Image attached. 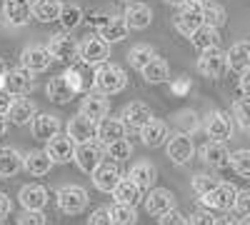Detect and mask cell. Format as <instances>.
Returning a JSON list of instances; mask_svg holds the SVG:
<instances>
[{"label":"cell","instance_id":"obj_1","mask_svg":"<svg viewBox=\"0 0 250 225\" xmlns=\"http://www.w3.org/2000/svg\"><path fill=\"white\" fill-rule=\"evenodd\" d=\"M93 85L98 93L103 95H115L120 93L125 85H128V78H125V70L120 65H113V63H105L100 65L93 75Z\"/></svg>","mask_w":250,"mask_h":225},{"label":"cell","instance_id":"obj_2","mask_svg":"<svg viewBox=\"0 0 250 225\" xmlns=\"http://www.w3.org/2000/svg\"><path fill=\"white\" fill-rule=\"evenodd\" d=\"M200 25H205V15H203V0H185L183 5H178L175 15V28L180 35L190 38Z\"/></svg>","mask_w":250,"mask_h":225},{"label":"cell","instance_id":"obj_3","mask_svg":"<svg viewBox=\"0 0 250 225\" xmlns=\"http://www.w3.org/2000/svg\"><path fill=\"white\" fill-rule=\"evenodd\" d=\"M78 90H80V75H78L75 70H70V73H65V75L53 78L50 83H48V88H45L48 98L53 100V103H58V105L70 103Z\"/></svg>","mask_w":250,"mask_h":225},{"label":"cell","instance_id":"obj_4","mask_svg":"<svg viewBox=\"0 0 250 225\" xmlns=\"http://www.w3.org/2000/svg\"><path fill=\"white\" fill-rule=\"evenodd\" d=\"M108 150H105V143L100 140H90V143H83V145L75 148V165L83 173H93L103 160H105Z\"/></svg>","mask_w":250,"mask_h":225},{"label":"cell","instance_id":"obj_5","mask_svg":"<svg viewBox=\"0 0 250 225\" xmlns=\"http://www.w3.org/2000/svg\"><path fill=\"white\" fill-rule=\"evenodd\" d=\"M198 70H200V75L210 78V80L223 78V73L228 70V53H223L218 45L203 50L198 58Z\"/></svg>","mask_w":250,"mask_h":225},{"label":"cell","instance_id":"obj_6","mask_svg":"<svg viewBox=\"0 0 250 225\" xmlns=\"http://www.w3.org/2000/svg\"><path fill=\"white\" fill-rule=\"evenodd\" d=\"M88 205V193L80 185H65L58 190V208L65 215H78Z\"/></svg>","mask_w":250,"mask_h":225},{"label":"cell","instance_id":"obj_7","mask_svg":"<svg viewBox=\"0 0 250 225\" xmlns=\"http://www.w3.org/2000/svg\"><path fill=\"white\" fill-rule=\"evenodd\" d=\"M235 198H238V188L233 183H218V188H213L200 200H203V205L210 208V210H230L235 205Z\"/></svg>","mask_w":250,"mask_h":225},{"label":"cell","instance_id":"obj_8","mask_svg":"<svg viewBox=\"0 0 250 225\" xmlns=\"http://www.w3.org/2000/svg\"><path fill=\"white\" fill-rule=\"evenodd\" d=\"M68 135L73 138L75 145H83V143H90L98 138V120L88 118L85 113H78L70 118L68 123Z\"/></svg>","mask_w":250,"mask_h":225},{"label":"cell","instance_id":"obj_9","mask_svg":"<svg viewBox=\"0 0 250 225\" xmlns=\"http://www.w3.org/2000/svg\"><path fill=\"white\" fill-rule=\"evenodd\" d=\"M165 150H168V158H170V163H175V165H188V163L193 160V155H195L193 138L185 135V133L170 135L168 148H165Z\"/></svg>","mask_w":250,"mask_h":225},{"label":"cell","instance_id":"obj_10","mask_svg":"<svg viewBox=\"0 0 250 225\" xmlns=\"http://www.w3.org/2000/svg\"><path fill=\"white\" fill-rule=\"evenodd\" d=\"M110 55V43L105 38H85L80 43V60L85 65H100Z\"/></svg>","mask_w":250,"mask_h":225},{"label":"cell","instance_id":"obj_11","mask_svg":"<svg viewBox=\"0 0 250 225\" xmlns=\"http://www.w3.org/2000/svg\"><path fill=\"white\" fill-rule=\"evenodd\" d=\"M48 50L55 60H60V63H73L75 58H80V45L65 33L53 35V40L48 43Z\"/></svg>","mask_w":250,"mask_h":225},{"label":"cell","instance_id":"obj_12","mask_svg":"<svg viewBox=\"0 0 250 225\" xmlns=\"http://www.w3.org/2000/svg\"><path fill=\"white\" fill-rule=\"evenodd\" d=\"M175 208V195L168 190V188H150L148 190V198H145V210L150 215L160 218L165 213H170Z\"/></svg>","mask_w":250,"mask_h":225},{"label":"cell","instance_id":"obj_13","mask_svg":"<svg viewBox=\"0 0 250 225\" xmlns=\"http://www.w3.org/2000/svg\"><path fill=\"white\" fill-rule=\"evenodd\" d=\"M205 133L210 140H228L233 138V118L228 115L225 110H215L208 115V123H205Z\"/></svg>","mask_w":250,"mask_h":225},{"label":"cell","instance_id":"obj_14","mask_svg":"<svg viewBox=\"0 0 250 225\" xmlns=\"http://www.w3.org/2000/svg\"><path fill=\"white\" fill-rule=\"evenodd\" d=\"M50 60H55V58L50 55L48 48L30 45V48L23 50V55H20V65H23L25 70H30V73H43V70L50 68Z\"/></svg>","mask_w":250,"mask_h":225},{"label":"cell","instance_id":"obj_15","mask_svg":"<svg viewBox=\"0 0 250 225\" xmlns=\"http://www.w3.org/2000/svg\"><path fill=\"white\" fill-rule=\"evenodd\" d=\"M93 183H95V188L100 193H113L115 185L120 183V170L115 165V160H103L100 165L93 170Z\"/></svg>","mask_w":250,"mask_h":225},{"label":"cell","instance_id":"obj_16","mask_svg":"<svg viewBox=\"0 0 250 225\" xmlns=\"http://www.w3.org/2000/svg\"><path fill=\"white\" fill-rule=\"evenodd\" d=\"M45 150H48V155L55 160V163H68V160H75V143H73V138L65 133V135H55V138H50L48 143H45Z\"/></svg>","mask_w":250,"mask_h":225},{"label":"cell","instance_id":"obj_17","mask_svg":"<svg viewBox=\"0 0 250 225\" xmlns=\"http://www.w3.org/2000/svg\"><path fill=\"white\" fill-rule=\"evenodd\" d=\"M120 118H123V123H125L128 130H140V128H145L153 120V113H150V108L145 103H128L123 108Z\"/></svg>","mask_w":250,"mask_h":225},{"label":"cell","instance_id":"obj_18","mask_svg":"<svg viewBox=\"0 0 250 225\" xmlns=\"http://www.w3.org/2000/svg\"><path fill=\"white\" fill-rule=\"evenodd\" d=\"M30 133H33L35 140H45L48 143L50 138H55L60 133V123L50 113H38L33 118V123H30Z\"/></svg>","mask_w":250,"mask_h":225},{"label":"cell","instance_id":"obj_19","mask_svg":"<svg viewBox=\"0 0 250 225\" xmlns=\"http://www.w3.org/2000/svg\"><path fill=\"white\" fill-rule=\"evenodd\" d=\"M128 30H130V25H128V20H125V15H113V13L108 15L105 23L98 28L100 38H105L108 43H120V40H125L128 38Z\"/></svg>","mask_w":250,"mask_h":225},{"label":"cell","instance_id":"obj_20","mask_svg":"<svg viewBox=\"0 0 250 225\" xmlns=\"http://www.w3.org/2000/svg\"><path fill=\"white\" fill-rule=\"evenodd\" d=\"M3 13L10 25H25L33 18V3L30 0H5Z\"/></svg>","mask_w":250,"mask_h":225},{"label":"cell","instance_id":"obj_21","mask_svg":"<svg viewBox=\"0 0 250 225\" xmlns=\"http://www.w3.org/2000/svg\"><path fill=\"white\" fill-rule=\"evenodd\" d=\"M3 88L10 90L13 95H25V93H30V90H33V73L25 70L23 65L15 68V70H8Z\"/></svg>","mask_w":250,"mask_h":225},{"label":"cell","instance_id":"obj_22","mask_svg":"<svg viewBox=\"0 0 250 225\" xmlns=\"http://www.w3.org/2000/svg\"><path fill=\"white\" fill-rule=\"evenodd\" d=\"M203 160L210 168H228L230 165V150L225 148L223 140H210L203 145Z\"/></svg>","mask_w":250,"mask_h":225},{"label":"cell","instance_id":"obj_23","mask_svg":"<svg viewBox=\"0 0 250 225\" xmlns=\"http://www.w3.org/2000/svg\"><path fill=\"white\" fill-rule=\"evenodd\" d=\"M125 20H128V25L133 30H145L150 25V20H153V10L150 5H145V3H138V0H133V3H128V8H125Z\"/></svg>","mask_w":250,"mask_h":225},{"label":"cell","instance_id":"obj_24","mask_svg":"<svg viewBox=\"0 0 250 225\" xmlns=\"http://www.w3.org/2000/svg\"><path fill=\"white\" fill-rule=\"evenodd\" d=\"M18 198L25 210H43L48 205V190L43 185H23Z\"/></svg>","mask_w":250,"mask_h":225},{"label":"cell","instance_id":"obj_25","mask_svg":"<svg viewBox=\"0 0 250 225\" xmlns=\"http://www.w3.org/2000/svg\"><path fill=\"white\" fill-rule=\"evenodd\" d=\"M53 165H55V160L48 155V150H33V153L25 155V163H23V168H25L30 175H35V178L48 175Z\"/></svg>","mask_w":250,"mask_h":225},{"label":"cell","instance_id":"obj_26","mask_svg":"<svg viewBox=\"0 0 250 225\" xmlns=\"http://www.w3.org/2000/svg\"><path fill=\"white\" fill-rule=\"evenodd\" d=\"M35 115H38V108L28 98H15V103H13V108L8 113L13 125H28V123H33Z\"/></svg>","mask_w":250,"mask_h":225},{"label":"cell","instance_id":"obj_27","mask_svg":"<svg viewBox=\"0 0 250 225\" xmlns=\"http://www.w3.org/2000/svg\"><path fill=\"white\" fill-rule=\"evenodd\" d=\"M108 110H110V103L108 98H103V93H90L80 103V113H85L88 118H95V120H103L108 115Z\"/></svg>","mask_w":250,"mask_h":225},{"label":"cell","instance_id":"obj_28","mask_svg":"<svg viewBox=\"0 0 250 225\" xmlns=\"http://www.w3.org/2000/svg\"><path fill=\"white\" fill-rule=\"evenodd\" d=\"M125 123L123 120H115V118H103L98 123V140L100 143H105V145H110V143L125 138Z\"/></svg>","mask_w":250,"mask_h":225},{"label":"cell","instance_id":"obj_29","mask_svg":"<svg viewBox=\"0 0 250 225\" xmlns=\"http://www.w3.org/2000/svg\"><path fill=\"white\" fill-rule=\"evenodd\" d=\"M228 68L235 73H245L250 68V43L248 40H240V43L230 45V50H228Z\"/></svg>","mask_w":250,"mask_h":225},{"label":"cell","instance_id":"obj_30","mask_svg":"<svg viewBox=\"0 0 250 225\" xmlns=\"http://www.w3.org/2000/svg\"><path fill=\"white\" fill-rule=\"evenodd\" d=\"M23 163H25V158L20 155L15 148L0 145V178H10L18 170H23Z\"/></svg>","mask_w":250,"mask_h":225},{"label":"cell","instance_id":"obj_31","mask_svg":"<svg viewBox=\"0 0 250 225\" xmlns=\"http://www.w3.org/2000/svg\"><path fill=\"white\" fill-rule=\"evenodd\" d=\"M165 138H168V125H165L163 120H150L145 128H140V140H143V145H148V148L163 145Z\"/></svg>","mask_w":250,"mask_h":225},{"label":"cell","instance_id":"obj_32","mask_svg":"<svg viewBox=\"0 0 250 225\" xmlns=\"http://www.w3.org/2000/svg\"><path fill=\"white\" fill-rule=\"evenodd\" d=\"M140 185L128 175V178H120V183L115 185L113 190V198L115 203H128V205H138V200H140Z\"/></svg>","mask_w":250,"mask_h":225},{"label":"cell","instance_id":"obj_33","mask_svg":"<svg viewBox=\"0 0 250 225\" xmlns=\"http://www.w3.org/2000/svg\"><path fill=\"white\" fill-rule=\"evenodd\" d=\"M190 43L195 50H208V48H215L220 43V28H213V25H200L193 35H190Z\"/></svg>","mask_w":250,"mask_h":225},{"label":"cell","instance_id":"obj_34","mask_svg":"<svg viewBox=\"0 0 250 225\" xmlns=\"http://www.w3.org/2000/svg\"><path fill=\"white\" fill-rule=\"evenodd\" d=\"M62 13V3L60 0H35L33 3V18L40 20V23H53V20H60Z\"/></svg>","mask_w":250,"mask_h":225},{"label":"cell","instance_id":"obj_35","mask_svg":"<svg viewBox=\"0 0 250 225\" xmlns=\"http://www.w3.org/2000/svg\"><path fill=\"white\" fill-rule=\"evenodd\" d=\"M140 73L145 78V83H150V85H158V83L170 80V68H168V63H165L163 58H153Z\"/></svg>","mask_w":250,"mask_h":225},{"label":"cell","instance_id":"obj_36","mask_svg":"<svg viewBox=\"0 0 250 225\" xmlns=\"http://www.w3.org/2000/svg\"><path fill=\"white\" fill-rule=\"evenodd\" d=\"M130 178L138 183L143 190H150V188H153V183H155V178H158V170H155L153 163L140 160V163H135V165L130 168Z\"/></svg>","mask_w":250,"mask_h":225},{"label":"cell","instance_id":"obj_37","mask_svg":"<svg viewBox=\"0 0 250 225\" xmlns=\"http://www.w3.org/2000/svg\"><path fill=\"white\" fill-rule=\"evenodd\" d=\"M153 58H158V55H155V48H153V45H145V43L130 48V53H128V60H130V65H133L135 70H143Z\"/></svg>","mask_w":250,"mask_h":225},{"label":"cell","instance_id":"obj_38","mask_svg":"<svg viewBox=\"0 0 250 225\" xmlns=\"http://www.w3.org/2000/svg\"><path fill=\"white\" fill-rule=\"evenodd\" d=\"M110 215H113V225H135L138 223L135 205H128V203H115L110 208Z\"/></svg>","mask_w":250,"mask_h":225},{"label":"cell","instance_id":"obj_39","mask_svg":"<svg viewBox=\"0 0 250 225\" xmlns=\"http://www.w3.org/2000/svg\"><path fill=\"white\" fill-rule=\"evenodd\" d=\"M203 15H205V25H213V28H220L225 20H228V15H225V8L223 5H218V3H203Z\"/></svg>","mask_w":250,"mask_h":225},{"label":"cell","instance_id":"obj_40","mask_svg":"<svg viewBox=\"0 0 250 225\" xmlns=\"http://www.w3.org/2000/svg\"><path fill=\"white\" fill-rule=\"evenodd\" d=\"M233 118H235V123H238V125H240L245 133H250V95L235 100V105H233Z\"/></svg>","mask_w":250,"mask_h":225},{"label":"cell","instance_id":"obj_41","mask_svg":"<svg viewBox=\"0 0 250 225\" xmlns=\"http://www.w3.org/2000/svg\"><path fill=\"white\" fill-rule=\"evenodd\" d=\"M83 23V8L80 5H62L60 13V25L65 30H75Z\"/></svg>","mask_w":250,"mask_h":225},{"label":"cell","instance_id":"obj_42","mask_svg":"<svg viewBox=\"0 0 250 225\" xmlns=\"http://www.w3.org/2000/svg\"><path fill=\"white\" fill-rule=\"evenodd\" d=\"M105 150H108V158H110V160L123 163V160H128V158H130V153H133V143H130V140H125V138H120V140L110 143V145H105Z\"/></svg>","mask_w":250,"mask_h":225},{"label":"cell","instance_id":"obj_43","mask_svg":"<svg viewBox=\"0 0 250 225\" xmlns=\"http://www.w3.org/2000/svg\"><path fill=\"white\" fill-rule=\"evenodd\" d=\"M230 168L240 178H250V150H235V153H230Z\"/></svg>","mask_w":250,"mask_h":225},{"label":"cell","instance_id":"obj_44","mask_svg":"<svg viewBox=\"0 0 250 225\" xmlns=\"http://www.w3.org/2000/svg\"><path fill=\"white\" fill-rule=\"evenodd\" d=\"M213 188H218V180L215 178H210V175H205V173H200V175H195L193 178V190L203 198V195H208Z\"/></svg>","mask_w":250,"mask_h":225},{"label":"cell","instance_id":"obj_45","mask_svg":"<svg viewBox=\"0 0 250 225\" xmlns=\"http://www.w3.org/2000/svg\"><path fill=\"white\" fill-rule=\"evenodd\" d=\"M18 225H45L43 210H23L18 218Z\"/></svg>","mask_w":250,"mask_h":225},{"label":"cell","instance_id":"obj_46","mask_svg":"<svg viewBox=\"0 0 250 225\" xmlns=\"http://www.w3.org/2000/svg\"><path fill=\"white\" fill-rule=\"evenodd\" d=\"M88 225H113V215L110 208H95L88 218Z\"/></svg>","mask_w":250,"mask_h":225},{"label":"cell","instance_id":"obj_47","mask_svg":"<svg viewBox=\"0 0 250 225\" xmlns=\"http://www.w3.org/2000/svg\"><path fill=\"white\" fill-rule=\"evenodd\" d=\"M233 210H235L240 218L250 215V190H238V198H235Z\"/></svg>","mask_w":250,"mask_h":225},{"label":"cell","instance_id":"obj_48","mask_svg":"<svg viewBox=\"0 0 250 225\" xmlns=\"http://www.w3.org/2000/svg\"><path fill=\"white\" fill-rule=\"evenodd\" d=\"M160 225H190L185 220V215H180L175 208L170 210V213H165V215H160Z\"/></svg>","mask_w":250,"mask_h":225},{"label":"cell","instance_id":"obj_49","mask_svg":"<svg viewBox=\"0 0 250 225\" xmlns=\"http://www.w3.org/2000/svg\"><path fill=\"white\" fill-rule=\"evenodd\" d=\"M190 225H215V218L210 215V208L193 213V215H190Z\"/></svg>","mask_w":250,"mask_h":225},{"label":"cell","instance_id":"obj_50","mask_svg":"<svg viewBox=\"0 0 250 225\" xmlns=\"http://www.w3.org/2000/svg\"><path fill=\"white\" fill-rule=\"evenodd\" d=\"M13 103H15L13 93H10V90H5V88H0V115H8V113H10V108H13Z\"/></svg>","mask_w":250,"mask_h":225},{"label":"cell","instance_id":"obj_51","mask_svg":"<svg viewBox=\"0 0 250 225\" xmlns=\"http://www.w3.org/2000/svg\"><path fill=\"white\" fill-rule=\"evenodd\" d=\"M10 210H13V203H10V198H8L5 193H0V220H5V218L10 215Z\"/></svg>","mask_w":250,"mask_h":225},{"label":"cell","instance_id":"obj_52","mask_svg":"<svg viewBox=\"0 0 250 225\" xmlns=\"http://www.w3.org/2000/svg\"><path fill=\"white\" fill-rule=\"evenodd\" d=\"M240 93L243 95H250V68L245 73H240Z\"/></svg>","mask_w":250,"mask_h":225},{"label":"cell","instance_id":"obj_53","mask_svg":"<svg viewBox=\"0 0 250 225\" xmlns=\"http://www.w3.org/2000/svg\"><path fill=\"white\" fill-rule=\"evenodd\" d=\"M8 65H5V60L3 58H0V88H3V83H5V75H8Z\"/></svg>","mask_w":250,"mask_h":225},{"label":"cell","instance_id":"obj_54","mask_svg":"<svg viewBox=\"0 0 250 225\" xmlns=\"http://www.w3.org/2000/svg\"><path fill=\"white\" fill-rule=\"evenodd\" d=\"M215 225H238L230 215H223V218H215Z\"/></svg>","mask_w":250,"mask_h":225},{"label":"cell","instance_id":"obj_55","mask_svg":"<svg viewBox=\"0 0 250 225\" xmlns=\"http://www.w3.org/2000/svg\"><path fill=\"white\" fill-rule=\"evenodd\" d=\"M8 133V118L5 115H0V138H3Z\"/></svg>","mask_w":250,"mask_h":225},{"label":"cell","instance_id":"obj_56","mask_svg":"<svg viewBox=\"0 0 250 225\" xmlns=\"http://www.w3.org/2000/svg\"><path fill=\"white\" fill-rule=\"evenodd\" d=\"M165 3H168V5H183L185 0H165Z\"/></svg>","mask_w":250,"mask_h":225},{"label":"cell","instance_id":"obj_57","mask_svg":"<svg viewBox=\"0 0 250 225\" xmlns=\"http://www.w3.org/2000/svg\"><path fill=\"white\" fill-rule=\"evenodd\" d=\"M238 225H250V215H245V218H240V223Z\"/></svg>","mask_w":250,"mask_h":225},{"label":"cell","instance_id":"obj_58","mask_svg":"<svg viewBox=\"0 0 250 225\" xmlns=\"http://www.w3.org/2000/svg\"><path fill=\"white\" fill-rule=\"evenodd\" d=\"M118 3H125V5H128V3H133V0H118Z\"/></svg>","mask_w":250,"mask_h":225},{"label":"cell","instance_id":"obj_59","mask_svg":"<svg viewBox=\"0 0 250 225\" xmlns=\"http://www.w3.org/2000/svg\"><path fill=\"white\" fill-rule=\"evenodd\" d=\"M30 3H35V0H30Z\"/></svg>","mask_w":250,"mask_h":225}]
</instances>
